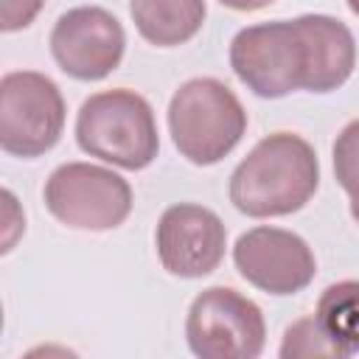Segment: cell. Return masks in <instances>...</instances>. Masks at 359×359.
Returning <instances> with one entry per match:
<instances>
[{
	"instance_id": "6da1fadb",
	"label": "cell",
	"mask_w": 359,
	"mask_h": 359,
	"mask_svg": "<svg viewBox=\"0 0 359 359\" xmlns=\"http://www.w3.org/2000/svg\"><path fill=\"white\" fill-rule=\"evenodd\" d=\"M320 185L314 146L294 132H272L258 140L230 174V202L252 219L300 210Z\"/></svg>"
},
{
	"instance_id": "7a4b0ae2",
	"label": "cell",
	"mask_w": 359,
	"mask_h": 359,
	"mask_svg": "<svg viewBox=\"0 0 359 359\" xmlns=\"http://www.w3.org/2000/svg\"><path fill=\"white\" fill-rule=\"evenodd\" d=\"M76 143L90 157L140 171L160 151L154 109L140 93L126 87L95 93L76 115Z\"/></svg>"
},
{
	"instance_id": "3957f363",
	"label": "cell",
	"mask_w": 359,
	"mask_h": 359,
	"mask_svg": "<svg viewBox=\"0 0 359 359\" xmlns=\"http://www.w3.org/2000/svg\"><path fill=\"white\" fill-rule=\"evenodd\" d=\"M168 132L188 163L213 165L241 143L247 132V112L224 81L199 76L180 84L171 95Z\"/></svg>"
},
{
	"instance_id": "277c9868",
	"label": "cell",
	"mask_w": 359,
	"mask_h": 359,
	"mask_svg": "<svg viewBox=\"0 0 359 359\" xmlns=\"http://www.w3.org/2000/svg\"><path fill=\"white\" fill-rule=\"evenodd\" d=\"M230 67L258 98H283L309 84V42L300 17L241 28L230 42Z\"/></svg>"
},
{
	"instance_id": "5b68a950",
	"label": "cell",
	"mask_w": 359,
	"mask_h": 359,
	"mask_svg": "<svg viewBox=\"0 0 359 359\" xmlns=\"http://www.w3.org/2000/svg\"><path fill=\"white\" fill-rule=\"evenodd\" d=\"M45 208L73 230H115L132 213V188L112 168L93 163H62L42 188Z\"/></svg>"
},
{
	"instance_id": "8992f818",
	"label": "cell",
	"mask_w": 359,
	"mask_h": 359,
	"mask_svg": "<svg viewBox=\"0 0 359 359\" xmlns=\"http://www.w3.org/2000/svg\"><path fill=\"white\" fill-rule=\"evenodd\" d=\"M65 129V98L53 79L36 70H11L0 79V146L14 157L50 151Z\"/></svg>"
},
{
	"instance_id": "52a82bcc",
	"label": "cell",
	"mask_w": 359,
	"mask_h": 359,
	"mask_svg": "<svg viewBox=\"0 0 359 359\" xmlns=\"http://www.w3.org/2000/svg\"><path fill=\"white\" fill-rule=\"evenodd\" d=\"M185 339L199 359H255L266 345V323L258 303L241 292L210 286L188 309Z\"/></svg>"
},
{
	"instance_id": "ba28073f",
	"label": "cell",
	"mask_w": 359,
	"mask_h": 359,
	"mask_svg": "<svg viewBox=\"0 0 359 359\" xmlns=\"http://www.w3.org/2000/svg\"><path fill=\"white\" fill-rule=\"evenodd\" d=\"M48 45L62 73L79 81H101L121 65L126 34L107 8L76 6L56 20Z\"/></svg>"
},
{
	"instance_id": "9c48e42d",
	"label": "cell",
	"mask_w": 359,
	"mask_h": 359,
	"mask_svg": "<svg viewBox=\"0 0 359 359\" xmlns=\"http://www.w3.org/2000/svg\"><path fill=\"white\" fill-rule=\"evenodd\" d=\"M233 261L247 283L278 297L303 292L317 275V261L306 238L269 224L241 233L233 247Z\"/></svg>"
},
{
	"instance_id": "30bf717a",
	"label": "cell",
	"mask_w": 359,
	"mask_h": 359,
	"mask_svg": "<svg viewBox=\"0 0 359 359\" xmlns=\"http://www.w3.org/2000/svg\"><path fill=\"white\" fill-rule=\"evenodd\" d=\"M154 247L165 272L177 278H205L224 258L227 230L210 208L180 202L163 210Z\"/></svg>"
},
{
	"instance_id": "8fae6325",
	"label": "cell",
	"mask_w": 359,
	"mask_h": 359,
	"mask_svg": "<svg viewBox=\"0 0 359 359\" xmlns=\"http://www.w3.org/2000/svg\"><path fill=\"white\" fill-rule=\"evenodd\" d=\"M309 42V93L339 90L356 67V42L351 28L328 14L300 17Z\"/></svg>"
},
{
	"instance_id": "7c38bea8",
	"label": "cell",
	"mask_w": 359,
	"mask_h": 359,
	"mask_svg": "<svg viewBox=\"0 0 359 359\" xmlns=\"http://www.w3.org/2000/svg\"><path fill=\"white\" fill-rule=\"evenodd\" d=\"M137 34L157 48H177L194 39L208 17L205 0H129Z\"/></svg>"
},
{
	"instance_id": "4fadbf2b",
	"label": "cell",
	"mask_w": 359,
	"mask_h": 359,
	"mask_svg": "<svg viewBox=\"0 0 359 359\" xmlns=\"http://www.w3.org/2000/svg\"><path fill=\"white\" fill-rule=\"evenodd\" d=\"M314 317L342 356L359 353V280L331 283L320 294Z\"/></svg>"
},
{
	"instance_id": "5bb4252c",
	"label": "cell",
	"mask_w": 359,
	"mask_h": 359,
	"mask_svg": "<svg viewBox=\"0 0 359 359\" xmlns=\"http://www.w3.org/2000/svg\"><path fill=\"white\" fill-rule=\"evenodd\" d=\"M334 177L351 199V216L359 224V118L345 123L334 140Z\"/></svg>"
},
{
	"instance_id": "9a60e30c",
	"label": "cell",
	"mask_w": 359,
	"mask_h": 359,
	"mask_svg": "<svg viewBox=\"0 0 359 359\" xmlns=\"http://www.w3.org/2000/svg\"><path fill=\"white\" fill-rule=\"evenodd\" d=\"M283 359H311V356H342L339 348L328 339L317 317H300L283 331V342L278 351Z\"/></svg>"
},
{
	"instance_id": "2e32d148",
	"label": "cell",
	"mask_w": 359,
	"mask_h": 359,
	"mask_svg": "<svg viewBox=\"0 0 359 359\" xmlns=\"http://www.w3.org/2000/svg\"><path fill=\"white\" fill-rule=\"evenodd\" d=\"M42 6H45V0H3L0 28L6 34L20 31V28H28L34 22V17L42 11Z\"/></svg>"
},
{
	"instance_id": "e0dca14e",
	"label": "cell",
	"mask_w": 359,
	"mask_h": 359,
	"mask_svg": "<svg viewBox=\"0 0 359 359\" xmlns=\"http://www.w3.org/2000/svg\"><path fill=\"white\" fill-rule=\"evenodd\" d=\"M222 6L233 8V11H258V8H266L272 6L275 0H219Z\"/></svg>"
},
{
	"instance_id": "ac0fdd59",
	"label": "cell",
	"mask_w": 359,
	"mask_h": 359,
	"mask_svg": "<svg viewBox=\"0 0 359 359\" xmlns=\"http://www.w3.org/2000/svg\"><path fill=\"white\" fill-rule=\"evenodd\" d=\"M345 3H348V8H351L356 17H359V0H345Z\"/></svg>"
}]
</instances>
